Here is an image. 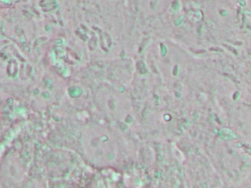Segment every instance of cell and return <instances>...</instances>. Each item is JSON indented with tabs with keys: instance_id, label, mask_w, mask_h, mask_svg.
Wrapping results in <instances>:
<instances>
[{
	"instance_id": "1",
	"label": "cell",
	"mask_w": 251,
	"mask_h": 188,
	"mask_svg": "<svg viewBox=\"0 0 251 188\" xmlns=\"http://www.w3.org/2000/svg\"><path fill=\"white\" fill-rule=\"evenodd\" d=\"M19 0H0V7H8L17 2Z\"/></svg>"
}]
</instances>
